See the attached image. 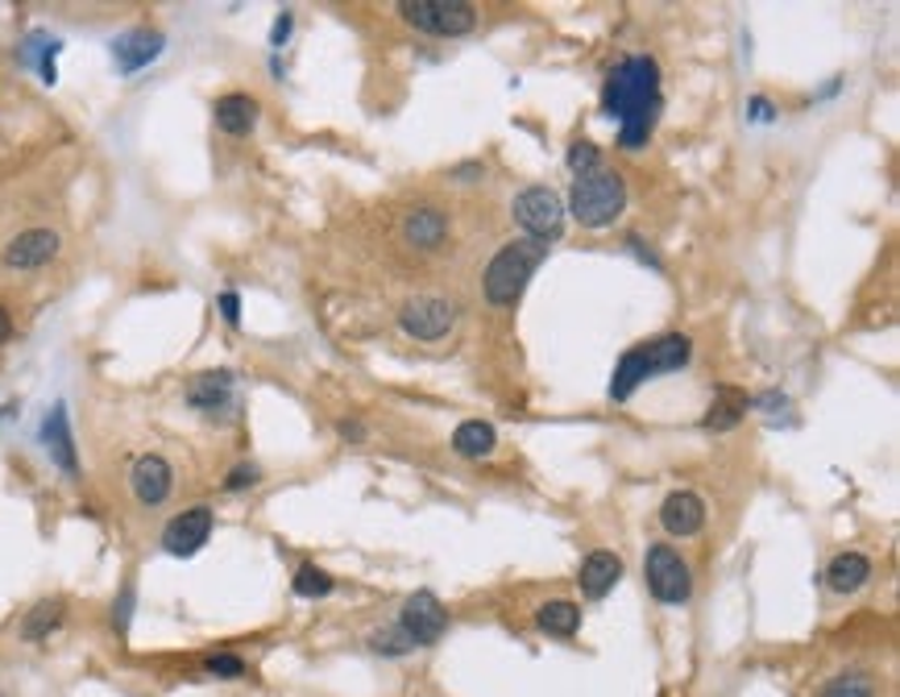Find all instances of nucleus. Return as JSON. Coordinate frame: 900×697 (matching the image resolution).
Here are the masks:
<instances>
[{
    "instance_id": "4468645a",
    "label": "nucleus",
    "mask_w": 900,
    "mask_h": 697,
    "mask_svg": "<svg viewBox=\"0 0 900 697\" xmlns=\"http://www.w3.org/2000/svg\"><path fill=\"white\" fill-rule=\"evenodd\" d=\"M660 524H664L668 536H680V540L697 536V531L706 528V503L694 491H673L660 503Z\"/></svg>"
},
{
    "instance_id": "2eb2a0df",
    "label": "nucleus",
    "mask_w": 900,
    "mask_h": 697,
    "mask_svg": "<svg viewBox=\"0 0 900 697\" xmlns=\"http://www.w3.org/2000/svg\"><path fill=\"white\" fill-rule=\"evenodd\" d=\"M577 577H582L585 598H606L622 577V557L610 552V548H594L582 561V573H577Z\"/></svg>"
},
{
    "instance_id": "423d86ee",
    "label": "nucleus",
    "mask_w": 900,
    "mask_h": 697,
    "mask_svg": "<svg viewBox=\"0 0 900 697\" xmlns=\"http://www.w3.org/2000/svg\"><path fill=\"white\" fill-rule=\"evenodd\" d=\"M643 577L660 606H685L694 598V573L673 544H652L643 557Z\"/></svg>"
},
{
    "instance_id": "393cba45",
    "label": "nucleus",
    "mask_w": 900,
    "mask_h": 697,
    "mask_svg": "<svg viewBox=\"0 0 900 697\" xmlns=\"http://www.w3.org/2000/svg\"><path fill=\"white\" fill-rule=\"evenodd\" d=\"M291 589H295L300 598H328V594L337 589V582H333V573H324L319 565H300L295 577H291Z\"/></svg>"
},
{
    "instance_id": "1a4fd4ad",
    "label": "nucleus",
    "mask_w": 900,
    "mask_h": 697,
    "mask_svg": "<svg viewBox=\"0 0 900 697\" xmlns=\"http://www.w3.org/2000/svg\"><path fill=\"white\" fill-rule=\"evenodd\" d=\"M398 324L415 340H440L449 337V328L457 324V307L449 300H436V295H415V300L403 303Z\"/></svg>"
},
{
    "instance_id": "39448f33",
    "label": "nucleus",
    "mask_w": 900,
    "mask_h": 697,
    "mask_svg": "<svg viewBox=\"0 0 900 697\" xmlns=\"http://www.w3.org/2000/svg\"><path fill=\"white\" fill-rule=\"evenodd\" d=\"M398 18L431 38H461L477 25V9L465 0H403Z\"/></svg>"
},
{
    "instance_id": "dca6fc26",
    "label": "nucleus",
    "mask_w": 900,
    "mask_h": 697,
    "mask_svg": "<svg viewBox=\"0 0 900 697\" xmlns=\"http://www.w3.org/2000/svg\"><path fill=\"white\" fill-rule=\"evenodd\" d=\"M42 445L50 449V457H55L58 470L76 477V473H79L76 436H71V419H67V407H63V403H58L55 412L46 415V424H42Z\"/></svg>"
},
{
    "instance_id": "a211bd4d",
    "label": "nucleus",
    "mask_w": 900,
    "mask_h": 697,
    "mask_svg": "<svg viewBox=\"0 0 900 697\" xmlns=\"http://www.w3.org/2000/svg\"><path fill=\"white\" fill-rule=\"evenodd\" d=\"M258 100L245 92H228L216 100V109H212V116H216V130H225L228 137H245V133H254V125H258Z\"/></svg>"
},
{
    "instance_id": "6ab92c4d",
    "label": "nucleus",
    "mask_w": 900,
    "mask_h": 697,
    "mask_svg": "<svg viewBox=\"0 0 900 697\" xmlns=\"http://www.w3.org/2000/svg\"><path fill=\"white\" fill-rule=\"evenodd\" d=\"M449 237V216L440 207H415L403 221V241L415 249H436Z\"/></svg>"
},
{
    "instance_id": "f257e3e1",
    "label": "nucleus",
    "mask_w": 900,
    "mask_h": 697,
    "mask_svg": "<svg viewBox=\"0 0 900 697\" xmlns=\"http://www.w3.org/2000/svg\"><path fill=\"white\" fill-rule=\"evenodd\" d=\"M601 109L619 121V142L627 150L648 146L660 116V67L656 58L635 55L622 58L619 67L606 76L601 88Z\"/></svg>"
},
{
    "instance_id": "4be33fe9",
    "label": "nucleus",
    "mask_w": 900,
    "mask_h": 697,
    "mask_svg": "<svg viewBox=\"0 0 900 697\" xmlns=\"http://www.w3.org/2000/svg\"><path fill=\"white\" fill-rule=\"evenodd\" d=\"M536 627L544 631L548 640H573V636L582 631V606L564 603V598L544 603L540 610H536Z\"/></svg>"
},
{
    "instance_id": "cd10ccee",
    "label": "nucleus",
    "mask_w": 900,
    "mask_h": 697,
    "mask_svg": "<svg viewBox=\"0 0 900 697\" xmlns=\"http://www.w3.org/2000/svg\"><path fill=\"white\" fill-rule=\"evenodd\" d=\"M601 154L594 142H573V150H569V170L582 179V175H589V170H598Z\"/></svg>"
},
{
    "instance_id": "412c9836",
    "label": "nucleus",
    "mask_w": 900,
    "mask_h": 697,
    "mask_svg": "<svg viewBox=\"0 0 900 697\" xmlns=\"http://www.w3.org/2000/svg\"><path fill=\"white\" fill-rule=\"evenodd\" d=\"M747 407H751V398L739 391V386H718L713 391V403L706 407V428H713V432H731L734 424L747 415Z\"/></svg>"
},
{
    "instance_id": "5701e85b",
    "label": "nucleus",
    "mask_w": 900,
    "mask_h": 697,
    "mask_svg": "<svg viewBox=\"0 0 900 697\" xmlns=\"http://www.w3.org/2000/svg\"><path fill=\"white\" fill-rule=\"evenodd\" d=\"M63 619H67V606L58 603V598H46V603H38L21 619V640L42 643L46 636H55L58 627H63Z\"/></svg>"
},
{
    "instance_id": "6e6552de",
    "label": "nucleus",
    "mask_w": 900,
    "mask_h": 697,
    "mask_svg": "<svg viewBox=\"0 0 900 697\" xmlns=\"http://www.w3.org/2000/svg\"><path fill=\"white\" fill-rule=\"evenodd\" d=\"M398 631L412 640V648H431V643L445 640V631H449V610H445V603L431 589H419L398 610Z\"/></svg>"
},
{
    "instance_id": "9b49d317",
    "label": "nucleus",
    "mask_w": 900,
    "mask_h": 697,
    "mask_svg": "<svg viewBox=\"0 0 900 697\" xmlns=\"http://www.w3.org/2000/svg\"><path fill=\"white\" fill-rule=\"evenodd\" d=\"M130 491L142 507H162V503L170 498V491H175V470H170L158 452H146V457L133 461Z\"/></svg>"
},
{
    "instance_id": "ddd939ff",
    "label": "nucleus",
    "mask_w": 900,
    "mask_h": 697,
    "mask_svg": "<svg viewBox=\"0 0 900 697\" xmlns=\"http://www.w3.org/2000/svg\"><path fill=\"white\" fill-rule=\"evenodd\" d=\"M167 50V38L158 34V30H130V34H121V38L113 42V63L121 76H133V71H142V67H150L154 58Z\"/></svg>"
},
{
    "instance_id": "9d476101",
    "label": "nucleus",
    "mask_w": 900,
    "mask_h": 697,
    "mask_svg": "<svg viewBox=\"0 0 900 697\" xmlns=\"http://www.w3.org/2000/svg\"><path fill=\"white\" fill-rule=\"evenodd\" d=\"M207 536H212V510L188 507V510H179L167 528H162V552L179 557V561H188V557H195V552L207 544Z\"/></svg>"
},
{
    "instance_id": "c756f323",
    "label": "nucleus",
    "mask_w": 900,
    "mask_h": 697,
    "mask_svg": "<svg viewBox=\"0 0 900 697\" xmlns=\"http://www.w3.org/2000/svg\"><path fill=\"white\" fill-rule=\"evenodd\" d=\"M262 473H258V465H249V461H241V465H233L225 477V491H249L254 482H258Z\"/></svg>"
},
{
    "instance_id": "bb28decb",
    "label": "nucleus",
    "mask_w": 900,
    "mask_h": 697,
    "mask_svg": "<svg viewBox=\"0 0 900 697\" xmlns=\"http://www.w3.org/2000/svg\"><path fill=\"white\" fill-rule=\"evenodd\" d=\"M822 697H876V685L867 673H846V677H834L822 689Z\"/></svg>"
},
{
    "instance_id": "f03ea898",
    "label": "nucleus",
    "mask_w": 900,
    "mask_h": 697,
    "mask_svg": "<svg viewBox=\"0 0 900 697\" xmlns=\"http://www.w3.org/2000/svg\"><path fill=\"white\" fill-rule=\"evenodd\" d=\"M689 361H694V340L680 337V333H664V337L643 340V345L622 353L619 370L610 378V398H615V403H627L648 378L676 374V370H685Z\"/></svg>"
},
{
    "instance_id": "c85d7f7f",
    "label": "nucleus",
    "mask_w": 900,
    "mask_h": 697,
    "mask_svg": "<svg viewBox=\"0 0 900 697\" xmlns=\"http://www.w3.org/2000/svg\"><path fill=\"white\" fill-rule=\"evenodd\" d=\"M204 668L212 673V677H225V681L245 677V660L233 656V652H212V656L204 660Z\"/></svg>"
},
{
    "instance_id": "2f4dec72",
    "label": "nucleus",
    "mask_w": 900,
    "mask_h": 697,
    "mask_svg": "<svg viewBox=\"0 0 900 697\" xmlns=\"http://www.w3.org/2000/svg\"><path fill=\"white\" fill-rule=\"evenodd\" d=\"M216 303H221V316H225V324L237 328V324H241V295H237V291H225Z\"/></svg>"
},
{
    "instance_id": "aec40b11",
    "label": "nucleus",
    "mask_w": 900,
    "mask_h": 697,
    "mask_svg": "<svg viewBox=\"0 0 900 697\" xmlns=\"http://www.w3.org/2000/svg\"><path fill=\"white\" fill-rule=\"evenodd\" d=\"M867 577H871V561L863 552H839L825 569V585L834 594H855V589L867 585Z\"/></svg>"
},
{
    "instance_id": "473e14b6",
    "label": "nucleus",
    "mask_w": 900,
    "mask_h": 697,
    "mask_svg": "<svg viewBox=\"0 0 900 697\" xmlns=\"http://www.w3.org/2000/svg\"><path fill=\"white\" fill-rule=\"evenodd\" d=\"M747 113H751V121H755V125H772V121H776V109H772L764 95H751Z\"/></svg>"
},
{
    "instance_id": "7c9ffc66",
    "label": "nucleus",
    "mask_w": 900,
    "mask_h": 697,
    "mask_svg": "<svg viewBox=\"0 0 900 697\" xmlns=\"http://www.w3.org/2000/svg\"><path fill=\"white\" fill-rule=\"evenodd\" d=\"M130 615H133V585H125V589H121V598H116V606H113V627L116 631H130Z\"/></svg>"
},
{
    "instance_id": "0eeeda50",
    "label": "nucleus",
    "mask_w": 900,
    "mask_h": 697,
    "mask_svg": "<svg viewBox=\"0 0 900 697\" xmlns=\"http://www.w3.org/2000/svg\"><path fill=\"white\" fill-rule=\"evenodd\" d=\"M510 212H515V221H519V228H527V237L531 241H556L564 233V200L556 195L552 188H527L515 195V204H510Z\"/></svg>"
},
{
    "instance_id": "72a5a7b5",
    "label": "nucleus",
    "mask_w": 900,
    "mask_h": 697,
    "mask_svg": "<svg viewBox=\"0 0 900 697\" xmlns=\"http://www.w3.org/2000/svg\"><path fill=\"white\" fill-rule=\"evenodd\" d=\"M291 30H295V18H291V13H279V21H274V34H270V46H282V42L291 38Z\"/></svg>"
},
{
    "instance_id": "a878e982",
    "label": "nucleus",
    "mask_w": 900,
    "mask_h": 697,
    "mask_svg": "<svg viewBox=\"0 0 900 697\" xmlns=\"http://www.w3.org/2000/svg\"><path fill=\"white\" fill-rule=\"evenodd\" d=\"M370 652H374V656H386V660H403V656H412L415 648H412V640L398 631V622H391V627H378L374 636H370Z\"/></svg>"
},
{
    "instance_id": "7ed1b4c3",
    "label": "nucleus",
    "mask_w": 900,
    "mask_h": 697,
    "mask_svg": "<svg viewBox=\"0 0 900 697\" xmlns=\"http://www.w3.org/2000/svg\"><path fill=\"white\" fill-rule=\"evenodd\" d=\"M548 258L544 241H531V237H519V241H507V246L494 254V262L486 266V279H482V291L494 307H510V303L524 295V286L531 283V274L540 270V262Z\"/></svg>"
},
{
    "instance_id": "20e7f679",
    "label": "nucleus",
    "mask_w": 900,
    "mask_h": 697,
    "mask_svg": "<svg viewBox=\"0 0 900 697\" xmlns=\"http://www.w3.org/2000/svg\"><path fill=\"white\" fill-rule=\"evenodd\" d=\"M569 207L585 228H610L627 207V183L615 170H589L569 191Z\"/></svg>"
},
{
    "instance_id": "f704fd0d",
    "label": "nucleus",
    "mask_w": 900,
    "mask_h": 697,
    "mask_svg": "<svg viewBox=\"0 0 900 697\" xmlns=\"http://www.w3.org/2000/svg\"><path fill=\"white\" fill-rule=\"evenodd\" d=\"M340 436L345 440H365V428L361 424H340Z\"/></svg>"
},
{
    "instance_id": "c9c22d12",
    "label": "nucleus",
    "mask_w": 900,
    "mask_h": 697,
    "mask_svg": "<svg viewBox=\"0 0 900 697\" xmlns=\"http://www.w3.org/2000/svg\"><path fill=\"white\" fill-rule=\"evenodd\" d=\"M9 333H13V324H9V312H4V307H0V345H4V340H9Z\"/></svg>"
},
{
    "instance_id": "f3484780",
    "label": "nucleus",
    "mask_w": 900,
    "mask_h": 697,
    "mask_svg": "<svg viewBox=\"0 0 900 697\" xmlns=\"http://www.w3.org/2000/svg\"><path fill=\"white\" fill-rule=\"evenodd\" d=\"M233 403V374L228 370H207V374L191 378L188 386V407L204 415H221Z\"/></svg>"
},
{
    "instance_id": "f8f14e48",
    "label": "nucleus",
    "mask_w": 900,
    "mask_h": 697,
    "mask_svg": "<svg viewBox=\"0 0 900 697\" xmlns=\"http://www.w3.org/2000/svg\"><path fill=\"white\" fill-rule=\"evenodd\" d=\"M58 254V233L55 228H25L4 246V266L13 270H38V266L55 262Z\"/></svg>"
},
{
    "instance_id": "b1692460",
    "label": "nucleus",
    "mask_w": 900,
    "mask_h": 697,
    "mask_svg": "<svg viewBox=\"0 0 900 697\" xmlns=\"http://www.w3.org/2000/svg\"><path fill=\"white\" fill-rule=\"evenodd\" d=\"M494 424H486V419H465L457 432H452V449L461 452V457H486V452H494Z\"/></svg>"
}]
</instances>
